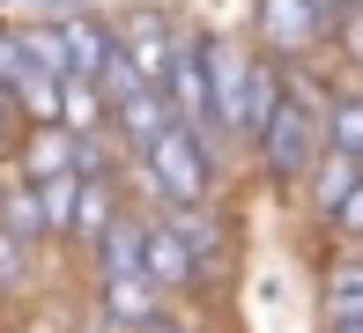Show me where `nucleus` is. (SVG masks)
I'll use <instances>...</instances> for the list:
<instances>
[{"mask_svg":"<svg viewBox=\"0 0 363 333\" xmlns=\"http://www.w3.org/2000/svg\"><path fill=\"white\" fill-rule=\"evenodd\" d=\"M326 96H334V81H326V60L282 67V104H274L267 133L252 141V163H259V186H267V193L296 200L304 171L319 163V148H326Z\"/></svg>","mask_w":363,"mask_h":333,"instance_id":"nucleus-1","label":"nucleus"},{"mask_svg":"<svg viewBox=\"0 0 363 333\" xmlns=\"http://www.w3.org/2000/svg\"><path fill=\"white\" fill-rule=\"evenodd\" d=\"M223 163L201 148V133L193 126H163L148 148H126V186H134L148 208H193V200H216V186H223Z\"/></svg>","mask_w":363,"mask_h":333,"instance_id":"nucleus-2","label":"nucleus"},{"mask_svg":"<svg viewBox=\"0 0 363 333\" xmlns=\"http://www.w3.org/2000/svg\"><path fill=\"white\" fill-rule=\"evenodd\" d=\"M96 89H104V104H111V133H119V148H148L163 126H171V96H163L156 81H148L141 67L119 52V45H111Z\"/></svg>","mask_w":363,"mask_h":333,"instance_id":"nucleus-3","label":"nucleus"},{"mask_svg":"<svg viewBox=\"0 0 363 333\" xmlns=\"http://www.w3.org/2000/svg\"><path fill=\"white\" fill-rule=\"evenodd\" d=\"M245 38H252L267 60H282V67L326 60V30H319V8H311V0H252Z\"/></svg>","mask_w":363,"mask_h":333,"instance_id":"nucleus-4","label":"nucleus"},{"mask_svg":"<svg viewBox=\"0 0 363 333\" xmlns=\"http://www.w3.org/2000/svg\"><path fill=\"white\" fill-rule=\"evenodd\" d=\"M111 38H119V52L163 89V74H171V60H178L186 23H178V8H163V0H134V8L111 15Z\"/></svg>","mask_w":363,"mask_h":333,"instance_id":"nucleus-5","label":"nucleus"},{"mask_svg":"<svg viewBox=\"0 0 363 333\" xmlns=\"http://www.w3.org/2000/svg\"><path fill=\"white\" fill-rule=\"evenodd\" d=\"M141 266H148V281H156L163 296H193L201 289V266H193L186 237H178L171 208H141Z\"/></svg>","mask_w":363,"mask_h":333,"instance_id":"nucleus-6","label":"nucleus"},{"mask_svg":"<svg viewBox=\"0 0 363 333\" xmlns=\"http://www.w3.org/2000/svg\"><path fill=\"white\" fill-rule=\"evenodd\" d=\"M319 333H363V244H341L319 274Z\"/></svg>","mask_w":363,"mask_h":333,"instance_id":"nucleus-7","label":"nucleus"},{"mask_svg":"<svg viewBox=\"0 0 363 333\" xmlns=\"http://www.w3.org/2000/svg\"><path fill=\"white\" fill-rule=\"evenodd\" d=\"M171 222H178V237H186L193 266H201V289H216L223 266H230V215L216 200H193V208H171Z\"/></svg>","mask_w":363,"mask_h":333,"instance_id":"nucleus-8","label":"nucleus"},{"mask_svg":"<svg viewBox=\"0 0 363 333\" xmlns=\"http://www.w3.org/2000/svg\"><path fill=\"white\" fill-rule=\"evenodd\" d=\"M356 178H363V156H349V148H319V163L304 171V186H296V200H304L319 222H334V208L356 193Z\"/></svg>","mask_w":363,"mask_h":333,"instance_id":"nucleus-9","label":"nucleus"},{"mask_svg":"<svg viewBox=\"0 0 363 333\" xmlns=\"http://www.w3.org/2000/svg\"><path fill=\"white\" fill-rule=\"evenodd\" d=\"M126 215V200H119V171H104V178H82V200H74V222H67V252H89L96 237H104L111 222Z\"/></svg>","mask_w":363,"mask_h":333,"instance_id":"nucleus-10","label":"nucleus"},{"mask_svg":"<svg viewBox=\"0 0 363 333\" xmlns=\"http://www.w3.org/2000/svg\"><path fill=\"white\" fill-rule=\"evenodd\" d=\"M96 311H104V326H141V319H156V311H171V296L148 274H104L96 281Z\"/></svg>","mask_w":363,"mask_h":333,"instance_id":"nucleus-11","label":"nucleus"},{"mask_svg":"<svg viewBox=\"0 0 363 333\" xmlns=\"http://www.w3.org/2000/svg\"><path fill=\"white\" fill-rule=\"evenodd\" d=\"M60 38H67V74H104V60H111V15H96V8H60Z\"/></svg>","mask_w":363,"mask_h":333,"instance_id":"nucleus-12","label":"nucleus"},{"mask_svg":"<svg viewBox=\"0 0 363 333\" xmlns=\"http://www.w3.org/2000/svg\"><path fill=\"white\" fill-rule=\"evenodd\" d=\"M74 141L82 133H67L60 119H45V126H23V141H15V171L23 178H60V171H74Z\"/></svg>","mask_w":363,"mask_h":333,"instance_id":"nucleus-13","label":"nucleus"},{"mask_svg":"<svg viewBox=\"0 0 363 333\" xmlns=\"http://www.w3.org/2000/svg\"><path fill=\"white\" fill-rule=\"evenodd\" d=\"M0 230H8V237H23L30 252H45V244H52V230H45V208H38V186H30L23 171H0Z\"/></svg>","mask_w":363,"mask_h":333,"instance_id":"nucleus-14","label":"nucleus"},{"mask_svg":"<svg viewBox=\"0 0 363 333\" xmlns=\"http://www.w3.org/2000/svg\"><path fill=\"white\" fill-rule=\"evenodd\" d=\"M60 126L67 133H111V104H104V89H96V74L60 81Z\"/></svg>","mask_w":363,"mask_h":333,"instance_id":"nucleus-15","label":"nucleus"},{"mask_svg":"<svg viewBox=\"0 0 363 333\" xmlns=\"http://www.w3.org/2000/svg\"><path fill=\"white\" fill-rule=\"evenodd\" d=\"M326 148L363 156V74L356 81H334V96H326Z\"/></svg>","mask_w":363,"mask_h":333,"instance_id":"nucleus-16","label":"nucleus"},{"mask_svg":"<svg viewBox=\"0 0 363 333\" xmlns=\"http://www.w3.org/2000/svg\"><path fill=\"white\" fill-rule=\"evenodd\" d=\"M30 289H38V252H30L23 237L0 230V311H23Z\"/></svg>","mask_w":363,"mask_h":333,"instance_id":"nucleus-17","label":"nucleus"},{"mask_svg":"<svg viewBox=\"0 0 363 333\" xmlns=\"http://www.w3.org/2000/svg\"><path fill=\"white\" fill-rule=\"evenodd\" d=\"M30 186H38V208H45V230H52V244H67L74 200H82V171H60V178H30Z\"/></svg>","mask_w":363,"mask_h":333,"instance_id":"nucleus-18","label":"nucleus"},{"mask_svg":"<svg viewBox=\"0 0 363 333\" xmlns=\"http://www.w3.org/2000/svg\"><path fill=\"white\" fill-rule=\"evenodd\" d=\"M15 38H23V52L45 67V74H67V38H60V15H23L15 23Z\"/></svg>","mask_w":363,"mask_h":333,"instance_id":"nucleus-19","label":"nucleus"},{"mask_svg":"<svg viewBox=\"0 0 363 333\" xmlns=\"http://www.w3.org/2000/svg\"><path fill=\"white\" fill-rule=\"evenodd\" d=\"M326 230H334L341 244H363V178H356V193L334 208V222H326Z\"/></svg>","mask_w":363,"mask_h":333,"instance_id":"nucleus-20","label":"nucleus"},{"mask_svg":"<svg viewBox=\"0 0 363 333\" xmlns=\"http://www.w3.org/2000/svg\"><path fill=\"white\" fill-rule=\"evenodd\" d=\"M23 126H30V119H23V104H15V96L0 89V163L15 156V141H23Z\"/></svg>","mask_w":363,"mask_h":333,"instance_id":"nucleus-21","label":"nucleus"},{"mask_svg":"<svg viewBox=\"0 0 363 333\" xmlns=\"http://www.w3.org/2000/svg\"><path fill=\"white\" fill-rule=\"evenodd\" d=\"M111 333H126V326H111Z\"/></svg>","mask_w":363,"mask_h":333,"instance_id":"nucleus-22","label":"nucleus"}]
</instances>
